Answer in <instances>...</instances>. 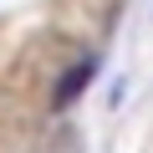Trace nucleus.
<instances>
[{
  "mask_svg": "<svg viewBox=\"0 0 153 153\" xmlns=\"http://www.w3.org/2000/svg\"><path fill=\"white\" fill-rule=\"evenodd\" d=\"M92 71H97V61H92V56H82V61H76V66L61 76V82H56V92H51V107H71L76 97H82V87L92 82Z\"/></svg>",
  "mask_w": 153,
  "mask_h": 153,
  "instance_id": "1",
  "label": "nucleus"
}]
</instances>
